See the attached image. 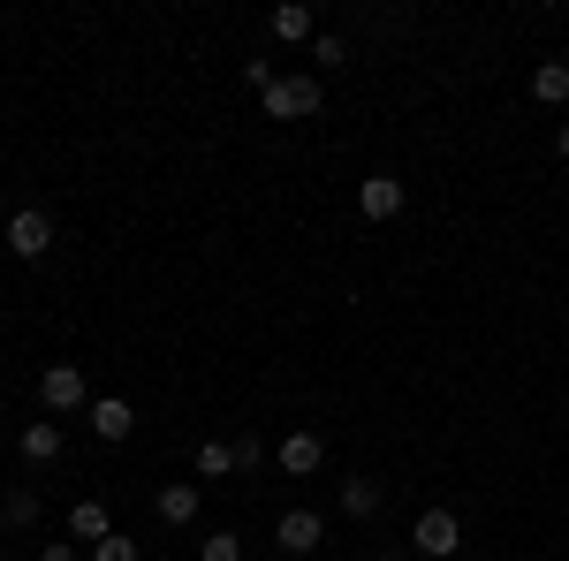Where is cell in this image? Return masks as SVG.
Returning a JSON list of instances; mask_svg holds the SVG:
<instances>
[{
	"mask_svg": "<svg viewBox=\"0 0 569 561\" xmlns=\"http://www.w3.org/2000/svg\"><path fill=\"white\" fill-rule=\"evenodd\" d=\"M410 554H426V561H456L463 554V523H456V509H418V523H410Z\"/></svg>",
	"mask_w": 569,
	"mask_h": 561,
	"instance_id": "cell-1",
	"label": "cell"
},
{
	"mask_svg": "<svg viewBox=\"0 0 569 561\" xmlns=\"http://www.w3.org/2000/svg\"><path fill=\"white\" fill-rule=\"evenodd\" d=\"M259 99H266V122H311L319 114V77H273Z\"/></svg>",
	"mask_w": 569,
	"mask_h": 561,
	"instance_id": "cell-2",
	"label": "cell"
},
{
	"mask_svg": "<svg viewBox=\"0 0 569 561\" xmlns=\"http://www.w3.org/2000/svg\"><path fill=\"white\" fill-rule=\"evenodd\" d=\"M8 251L23 266H39L46 251H53V213H46V206H16V213H8Z\"/></svg>",
	"mask_w": 569,
	"mask_h": 561,
	"instance_id": "cell-3",
	"label": "cell"
},
{
	"mask_svg": "<svg viewBox=\"0 0 569 561\" xmlns=\"http://www.w3.org/2000/svg\"><path fill=\"white\" fill-rule=\"evenodd\" d=\"M39 402L53 410V418H69V410H91L84 364H46V372H39Z\"/></svg>",
	"mask_w": 569,
	"mask_h": 561,
	"instance_id": "cell-4",
	"label": "cell"
},
{
	"mask_svg": "<svg viewBox=\"0 0 569 561\" xmlns=\"http://www.w3.org/2000/svg\"><path fill=\"white\" fill-rule=\"evenodd\" d=\"M273 547H281V554H319V547H327V517H319V509H289V517L273 523Z\"/></svg>",
	"mask_w": 569,
	"mask_h": 561,
	"instance_id": "cell-5",
	"label": "cell"
},
{
	"mask_svg": "<svg viewBox=\"0 0 569 561\" xmlns=\"http://www.w3.org/2000/svg\"><path fill=\"white\" fill-rule=\"evenodd\" d=\"M402 198H410V190H402V182H395L388 168L357 182V213H365V220H395V213H402Z\"/></svg>",
	"mask_w": 569,
	"mask_h": 561,
	"instance_id": "cell-6",
	"label": "cell"
},
{
	"mask_svg": "<svg viewBox=\"0 0 569 561\" xmlns=\"http://www.w3.org/2000/svg\"><path fill=\"white\" fill-rule=\"evenodd\" d=\"M273 463H281V471H289V478H311V471H319V463H327V440H319V432H311V425H297V432H289V440H281V448H273Z\"/></svg>",
	"mask_w": 569,
	"mask_h": 561,
	"instance_id": "cell-7",
	"label": "cell"
},
{
	"mask_svg": "<svg viewBox=\"0 0 569 561\" xmlns=\"http://www.w3.org/2000/svg\"><path fill=\"white\" fill-rule=\"evenodd\" d=\"M84 418H91V432H99V440H130V432H137V410L122 402V394H99Z\"/></svg>",
	"mask_w": 569,
	"mask_h": 561,
	"instance_id": "cell-8",
	"label": "cell"
},
{
	"mask_svg": "<svg viewBox=\"0 0 569 561\" xmlns=\"http://www.w3.org/2000/svg\"><path fill=\"white\" fill-rule=\"evenodd\" d=\"M107 531H114V517H107V501H77V509H69V539H77V547H99V539H107Z\"/></svg>",
	"mask_w": 569,
	"mask_h": 561,
	"instance_id": "cell-9",
	"label": "cell"
},
{
	"mask_svg": "<svg viewBox=\"0 0 569 561\" xmlns=\"http://www.w3.org/2000/svg\"><path fill=\"white\" fill-rule=\"evenodd\" d=\"M273 39H281V46L319 39V16H311V8H297V0H281V8H273Z\"/></svg>",
	"mask_w": 569,
	"mask_h": 561,
	"instance_id": "cell-10",
	"label": "cell"
},
{
	"mask_svg": "<svg viewBox=\"0 0 569 561\" xmlns=\"http://www.w3.org/2000/svg\"><path fill=\"white\" fill-rule=\"evenodd\" d=\"M16 448H23V463H61L69 440H61V425H23V432H16Z\"/></svg>",
	"mask_w": 569,
	"mask_h": 561,
	"instance_id": "cell-11",
	"label": "cell"
},
{
	"mask_svg": "<svg viewBox=\"0 0 569 561\" xmlns=\"http://www.w3.org/2000/svg\"><path fill=\"white\" fill-rule=\"evenodd\" d=\"M198 501H206L198 485H160V493H152V509H160V523H198Z\"/></svg>",
	"mask_w": 569,
	"mask_h": 561,
	"instance_id": "cell-12",
	"label": "cell"
},
{
	"mask_svg": "<svg viewBox=\"0 0 569 561\" xmlns=\"http://www.w3.org/2000/svg\"><path fill=\"white\" fill-rule=\"evenodd\" d=\"M380 501H388V493H380V478H342V517H380Z\"/></svg>",
	"mask_w": 569,
	"mask_h": 561,
	"instance_id": "cell-13",
	"label": "cell"
},
{
	"mask_svg": "<svg viewBox=\"0 0 569 561\" xmlns=\"http://www.w3.org/2000/svg\"><path fill=\"white\" fill-rule=\"evenodd\" d=\"M531 99L569 107V61H539V69H531Z\"/></svg>",
	"mask_w": 569,
	"mask_h": 561,
	"instance_id": "cell-14",
	"label": "cell"
},
{
	"mask_svg": "<svg viewBox=\"0 0 569 561\" xmlns=\"http://www.w3.org/2000/svg\"><path fill=\"white\" fill-rule=\"evenodd\" d=\"M198 478H236V448L228 440H198Z\"/></svg>",
	"mask_w": 569,
	"mask_h": 561,
	"instance_id": "cell-15",
	"label": "cell"
},
{
	"mask_svg": "<svg viewBox=\"0 0 569 561\" xmlns=\"http://www.w3.org/2000/svg\"><path fill=\"white\" fill-rule=\"evenodd\" d=\"M39 517H46V509H39V493H8V501H0V523H16V531H31Z\"/></svg>",
	"mask_w": 569,
	"mask_h": 561,
	"instance_id": "cell-16",
	"label": "cell"
},
{
	"mask_svg": "<svg viewBox=\"0 0 569 561\" xmlns=\"http://www.w3.org/2000/svg\"><path fill=\"white\" fill-rule=\"evenodd\" d=\"M228 448H236V471H243V478L266 463V440H259V432H228Z\"/></svg>",
	"mask_w": 569,
	"mask_h": 561,
	"instance_id": "cell-17",
	"label": "cell"
},
{
	"mask_svg": "<svg viewBox=\"0 0 569 561\" xmlns=\"http://www.w3.org/2000/svg\"><path fill=\"white\" fill-rule=\"evenodd\" d=\"M311 61L342 69V61H350V39H342V31H319V39H311Z\"/></svg>",
	"mask_w": 569,
	"mask_h": 561,
	"instance_id": "cell-18",
	"label": "cell"
},
{
	"mask_svg": "<svg viewBox=\"0 0 569 561\" xmlns=\"http://www.w3.org/2000/svg\"><path fill=\"white\" fill-rule=\"evenodd\" d=\"M91 561H137V539L130 531H107V539L91 547Z\"/></svg>",
	"mask_w": 569,
	"mask_h": 561,
	"instance_id": "cell-19",
	"label": "cell"
},
{
	"mask_svg": "<svg viewBox=\"0 0 569 561\" xmlns=\"http://www.w3.org/2000/svg\"><path fill=\"white\" fill-rule=\"evenodd\" d=\"M198 561H243V539H236V531H213V539H206V554Z\"/></svg>",
	"mask_w": 569,
	"mask_h": 561,
	"instance_id": "cell-20",
	"label": "cell"
},
{
	"mask_svg": "<svg viewBox=\"0 0 569 561\" xmlns=\"http://www.w3.org/2000/svg\"><path fill=\"white\" fill-rule=\"evenodd\" d=\"M39 561H84L77 547H39Z\"/></svg>",
	"mask_w": 569,
	"mask_h": 561,
	"instance_id": "cell-21",
	"label": "cell"
},
{
	"mask_svg": "<svg viewBox=\"0 0 569 561\" xmlns=\"http://www.w3.org/2000/svg\"><path fill=\"white\" fill-rule=\"evenodd\" d=\"M555 152H562V160H569V122H562V130H555Z\"/></svg>",
	"mask_w": 569,
	"mask_h": 561,
	"instance_id": "cell-22",
	"label": "cell"
},
{
	"mask_svg": "<svg viewBox=\"0 0 569 561\" xmlns=\"http://www.w3.org/2000/svg\"><path fill=\"white\" fill-rule=\"evenodd\" d=\"M0 561H8V554H0Z\"/></svg>",
	"mask_w": 569,
	"mask_h": 561,
	"instance_id": "cell-23",
	"label": "cell"
}]
</instances>
